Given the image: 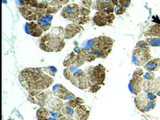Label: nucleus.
<instances>
[{
    "label": "nucleus",
    "mask_w": 160,
    "mask_h": 120,
    "mask_svg": "<svg viewBox=\"0 0 160 120\" xmlns=\"http://www.w3.org/2000/svg\"><path fill=\"white\" fill-rule=\"evenodd\" d=\"M145 68H146V69H148V70H154V69H156V68H157V64L154 62V61H150V62H148L146 64Z\"/></svg>",
    "instance_id": "nucleus-1"
},
{
    "label": "nucleus",
    "mask_w": 160,
    "mask_h": 120,
    "mask_svg": "<svg viewBox=\"0 0 160 120\" xmlns=\"http://www.w3.org/2000/svg\"><path fill=\"white\" fill-rule=\"evenodd\" d=\"M150 44L153 46H160V39H152L150 40Z\"/></svg>",
    "instance_id": "nucleus-2"
}]
</instances>
